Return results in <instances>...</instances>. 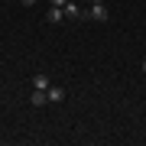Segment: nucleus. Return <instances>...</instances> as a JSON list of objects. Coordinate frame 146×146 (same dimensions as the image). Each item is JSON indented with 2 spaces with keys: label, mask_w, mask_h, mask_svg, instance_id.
Here are the masks:
<instances>
[{
  "label": "nucleus",
  "mask_w": 146,
  "mask_h": 146,
  "mask_svg": "<svg viewBox=\"0 0 146 146\" xmlns=\"http://www.w3.org/2000/svg\"><path fill=\"white\" fill-rule=\"evenodd\" d=\"M49 3H52V7H65L68 0H49Z\"/></svg>",
  "instance_id": "7"
},
{
  "label": "nucleus",
  "mask_w": 146,
  "mask_h": 146,
  "mask_svg": "<svg viewBox=\"0 0 146 146\" xmlns=\"http://www.w3.org/2000/svg\"><path fill=\"white\" fill-rule=\"evenodd\" d=\"M33 3H36V0H23V7H33Z\"/></svg>",
  "instance_id": "8"
},
{
  "label": "nucleus",
  "mask_w": 146,
  "mask_h": 146,
  "mask_svg": "<svg viewBox=\"0 0 146 146\" xmlns=\"http://www.w3.org/2000/svg\"><path fill=\"white\" fill-rule=\"evenodd\" d=\"M42 104H49L46 91H33V107H42Z\"/></svg>",
  "instance_id": "6"
},
{
  "label": "nucleus",
  "mask_w": 146,
  "mask_h": 146,
  "mask_svg": "<svg viewBox=\"0 0 146 146\" xmlns=\"http://www.w3.org/2000/svg\"><path fill=\"white\" fill-rule=\"evenodd\" d=\"M46 98H49V104H62V98H65V91H62V88H55V84H49V91H46Z\"/></svg>",
  "instance_id": "2"
},
{
  "label": "nucleus",
  "mask_w": 146,
  "mask_h": 146,
  "mask_svg": "<svg viewBox=\"0 0 146 146\" xmlns=\"http://www.w3.org/2000/svg\"><path fill=\"white\" fill-rule=\"evenodd\" d=\"M84 16H91V20H98V23H107V20H110L104 0H91V7H88V13H84Z\"/></svg>",
  "instance_id": "1"
},
{
  "label": "nucleus",
  "mask_w": 146,
  "mask_h": 146,
  "mask_svg": "<svg viewBox=\"0 0 146 146\" xmlns=\"http://www.w3.org/2000/svg\"><path fill=\"white\" fill-rule=\"evenodd\" d=\"M62 10H65V16H68V20H78V16H84V10H81L78 3H72V0H68V3L62 7Z\"/></svg>",
  "instance_id": "3"
},
{
  "label": "nucleus",
  "mask_w": 146,
  "mask_h": 146,
  "mask_svg": "<svg viewBox=\"0 0 146 146\" xmlns=\"http://www.w3.org/2000/svg\"><path fill=\"white\" fill-rule=\"evenodd\" d=\"M143 75H146V58H143Z\"/></svg>",
  "instance_id": "9"
},
{
  "label": "nucleus",
  "mask_w": 146,
  "mask_h": 146,
  "mask_svg": "<svg viewBox=\"0 0 146 146\" xmlns=\"http://www.w3.org/2000/svg\"><path fill=\"white\" fill-rule=\"evenodd\" d=\"M46 20L49 23H62L65 20V10H62V7H49V10H46Z\"/></svg>",
  "instance_id": "4"
},
{
  "label": "nucleus",
  "mask_w": 146,
  "mask_h": 146,
  "mask_svg": "<svg viewBox=\"0 0 146 146\" xmlns=\"http://www.w3.org/2000/svg\"><path fill=\"white\" fill-rule=\"evenodd\" d=\"M49 84H52V81H49V75H33V88H36V91H49Z\"/></svg>",
  "instance_id": "5"
}]
</instances>
